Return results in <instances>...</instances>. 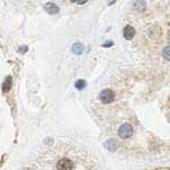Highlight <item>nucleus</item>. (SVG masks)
I'll return each instance as SVG.
<instances>
[{
	"label": "nucleus",
	"instance_id": "6e6552de",
	"mask_svg": "<svg viewBox=\"0 0 170 170\" xmlns=\"http://www.w3.org/2000/svg\"><path fill=\"white\" fill-rule=\"evenodd\" d=\"M104 146H106V149H108V151L115 152L117 150V148H118V144H117V142L115 140H109L104 143Z\"/></svg>",
	"mask_w": 170,
	"mask_h": 170
},
{
	"label": "nucleus",
	"instance_id": "0eeeda50",
	"mask_svg": "<svg viewBox=\"0 0 170 170\" xmlns=\"http://www.w3.org/2000/svg\"><path fill=\"white\" fill-rule=\"evenodd\" d=\"M11 85H13V81H11V77H10V76H7V77H6V79L4 81V83H2V86H1V89H2V92H4V93L9 92V90L11 89Z\"/></svg>",
	"mask_w": 170,
	"mask_h": 170
},
{
	"label": "nucleus",
	"instance_id": "7ed1b4c3",
	"mask_svg": "<svg viewBox=\"0 0 170 170\" xmlns=\"http://www.w3.org/2000/svg\"><path fill=\"white\" fill-rule=\"evenodd\" d=\"M57 169L58 170H71L73 169V162L67 158L60 159L57 163Z\"/></svg>",
	"mask_w": 170,
	"mask_h": 170
},
{
	"label": "nucleus",
	"instance_id": "2eb2a0df",
	"mask_svg": "<svg viewBox=\"0 0 170 170\" xmlns=\"http://www.w3.org/2000/svg\"><path fill=\"white\" fill-rule=\"evenodd\" d=\"M26 170H32V169H26Z\"/></svg>",
	"mask_w": 170,
	"mask_h": 170
},
{
	"label": "nucleus",
	"instance_id": "4468645a",
	"mask_svg": "<svg viewBox=\"0 0 170 170\" xmlns=\"http://www.w3.org/2000/svg\"><path fill=\"white\" fill-rule=\"evenodd\" d=\"M73 2H75V4H77V5H84V4H86V1H73Z\"/></svg>",
	"mask_w": 170,
	"mask_h": 170
},
{
	"label": "nucleus",
	"instance_id": "20e7f679",
	"mask_svg": "<svg viewBox=\"0 0 170 170\" xmlns=\"http://www.w3.org/2000/svg\"><path fill=\"white\" fill-rule=\"evenodd\" d=\"M44 9L48 14H50V15H56V14L59 13V7L56 4H53V2H48V4H45Z\"/></svg>",
	"mask_w": 170,
	"mask_h": 170
},
{
	"label": "nucleus",
	"instance_id": "f257e3e1",
	"mask_svg": "<svg viewBox=\"0 0 170 170\" xmlns=\"http://www.w3.org/2000/svg\"><path fill=\"white\" fill-rule=\"evenodd\" d=\"M99 98H100V101L102 103L104 104L111 103L112 101L115 100V92L110 89H104L100 92Z\"/></svg>",
	"mask_w": 170,
	"mask_h": 170
},
{
	"label": "nucleus",
	"instance_id": "f8f14e48",
	"mask_svg": "<svg viewBox=\"0 0 170 170\" xmlns=\"http://www.w3.org/2000/svg\"><path fill=\"white\" fill-rule=\"evenodd\" d=\"M26 51H27V47H26V45H21V47L18 48L19 53H25Z\"/></svg>",
	"mask_w": 170,
	"mask_h": 170
},
{
	"label": "nucleus",
	"instance_id": "f03ea898",
	"mask_svg": "<svg viewBox=\"0 0 170 170\" xmlns=\"http://www.w3.org/2000/svg\"><path fill=\"white\" fill-rule=\"evenodd\" d=\"M118 135L122 140L129 138L133 135V126L130 125V124H122L118 130Z\"/></svg>",
	"mask_w": 170,
	"mask_h": 170
},
{
	"label": "nucleus",
	"instance_id": "423d86ee",
	"mask_svg": "<svg viewBox=\"0 0 170 170\" xmlns=\"http://www.w3.org/2000/svg\"><path fill=\"white\" fill-rule=\"evenodd\" d=\"M85 48H84V45L82 44V43H79V42H77V43H74V44L71 45V52L73 53H75V55H82L83 52H84Z\"/></svg>",
	"mask_w": 170,
	"mask_h": 170
},
{
	"label": "nucleus",
	"instance_id": "ddd939ff",
	"mask_svg": "<svg viewBox=\"0 0 170 170\" xmlns=\"http://www.w3.org/2000/svg\"><path fill=\"white\" fill-rule=\"evenodd\" d=\"M112 44H114L112 41H108V42H104L103 44H102V47H103V48H108V47H111Z\"/></svg>",
	"mask_w": 170,
	"mask_h": 170
},
{
	"label": "nucleus",
	"instance_id": "9b49d317",
	"mask_svg": "<svg viewBox=\"0 0 170 170\" xmlns=\"http://www.w3.org/2000/svg\"><path fill=\"white\" fill-rule=\"evenodd\" d=\"M163 56L167 60H169V47H166L164 50H163Z\"/></svg>",
	"mask_w": 170,
	"mask_h": 170
},
{
	"label": "nucleus",
	"instance_id": "9d476101",
	"mask_svg": "<svg viewBox=\"0 0 170 170\" xmlns=\"http://www.w3.org/2000/svg\"><path fill=\"white\" fill-rule=\"evenodd\" d=\"M86 86V82L84 79H78L76 83H75V87L77 90H83Z\"/></svg>",
	"mask_w": 170,
	"mask_h": 170
},
{
	"label": "nucleus",
	"instance_id": "39448f33",
	"mask_svg": "<svg viewBox=\"0 0 170 170\" xmlns=\"http://www.w3.org/2000/svg\"><path fill=\"white\" fill-rule=\"evenodd\" d=\"M135 37V29L133 26L127 25L124 27V37L126 40H132Z\"/></svg>",
	"mask_w": 170,
	"mask_h": 170
},
{
	"label": "nucleus",
	"instance_id": "1a4fd4ad",
	"mask_svg": "<svg viewBox=\"0 0 170 170\" xmlns=\"http://www.w3.org/2000/svg\"><path fill=\"white\" fill-rule=\"evenodd\" d=\"M134 7L138 11H143L145 9V2L144 1H135L134 2Z\"/></svg>",
	"mask_w": 170,
	"mask_h": 170
}]
</instances>
